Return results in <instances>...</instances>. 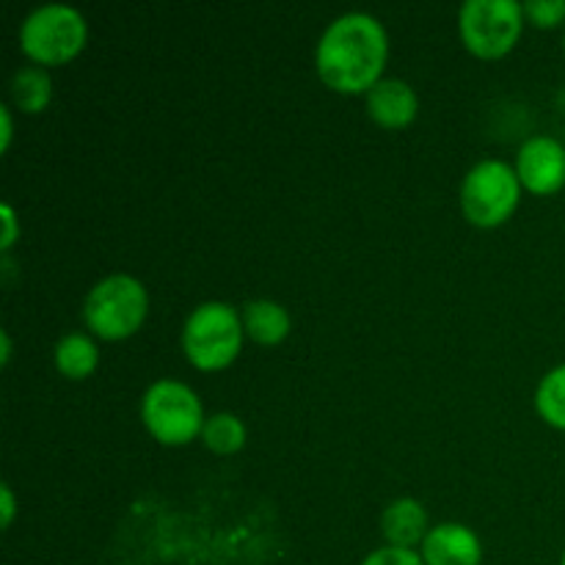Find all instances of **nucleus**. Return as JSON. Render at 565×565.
Here are the masks:
<instances>
[{"label": "nucleus", "mask_w": 565, "mask_h": 565, "mask_svg": "<svg viewBox=\"0 0 565 565\" xmlns=\"http://www.w3.org/2000/svg\"><path fill=\"white\" fill-rule=\"evenodd\" d=\"M362 565H425L423 555L414 550H401V546H381L373 555L364 557Z\"/></svg>", "instance_id": "obj_18"}, {"label": "nucleus", "mask_w": 565, "mask_h": 565, "mask_svg": "<svg viewBox=\"0 0 565 565\" xmlns=\"http://www.w3.org/2000/svg\"><path fill=\"white\" fill-rule=\"evenodd\" d=\"M522 180L505 160H480L461 185L463 215L475 226H500L516 210Z\"/></svg>", "instance_id": "obj_6"}, {"label": "nucleus", "mask_w": 565, "mask_h": 565, "mask_svg": "<svg viewBox=\"0 0 565 565\" xmlns=\"http://www.w3.org/2000/svg\"><path fill=\"white\" fill-rule=\"evenodd\" d=\"M524 17H530V22L539 28H555L565 20V0H527Z\"/></svg>", "instance_id": "obj_17"}, {"label": "nucleus", "mask_w": 565, "mask_h": 565, "mask_svg": "<svg viewBox=\"0 0 565 565\" xmlns=\"http://www.w3.org/2000/svg\"><path fill=\"white\" fill-rule=\"evenodd\" d=\"M88 36V22L75 6L47 3L33 9L20 28V44L36 64H64L75 58Z\"/></svg>", "instance_id": "obj_4"}, {"label": "nucleus", "mask_w": 565, "mask_h": 565, "mask_svg": "<svg viewBox=\"0 0 565 565\" xmlns=\"http://www.w3.org/2000/svg\"><path fill=\"white\" fill-rule=\"evenodd\" d=\"M141 417L154 441L166 447L188 445L204 428L202 401L196 392L180 381H154L141 401Z\"/></svg>", "instance_id": "obj_5"}, {"label": "nucleus", "mask_w": 565, "mask_h": 565, "mask_svg": "<svg viewBox=\"0 0 565 565\" xmlns=\"http://www.w3.org/2000/svg\"><path fill=\"white\" fill-rule=\"evenodd\" d=\"M561 565H565V552H563V557H561Z\"/></svg>", "instance_id": "obj_23"}, {"label": "nucleus", "mask_w": 565, "mask_h": 565, "mask_svg": "<svg viewBox=\"0 0 565 565\" xmlns=\"http://www.w3.org/2000/svg\"><path fill=\"white\" fill-rule=\"evenodd\" d=\"M524 25L519 0H467L458 14L461 39L480 58H500L516 44Z\"/></svg>", "instance_id": "obj_7"}, {"label": "nucleus", "mask_w": 565, "mask_h": 565, "mask_svg": "<svg viewBox=\"0 0 565 565\" xmlns=\"http://www.w3.org/2000/svg\"><path fill=\"white\" fill-rule=\"evenodd\" d=\"M535 408L552 428L565 430V364L541 379L535 390Z\"/></svg>", "instance_id": "obj_16"}, {"label": "nucleus", "mask_w": 565, "mask_h": 565, "mask_svg": "<svg viewBox=\"0 0 565 565\" xmlns=\"http://www.w3.org/2000/svg\"><path fill=\"white\" fill-rule=\"evenodd\" d=\"M243 329L259 345H276L290 334V315L281 303L259 298V301L246 303L243 309Z\"/></svg>", "instance_id": "obj_12"}, {"label": "nucleus", "mask_w": 565, "mask_h": 565, "mask_svg": "<svg viewBox=\"0 0 565 565\" xmlns=\"http://www.w3.org/2000/svg\"><path fill=\"white\" fill-rule=\"evenodd\" d=\"M516 174L533 193L561 191L565 185V147L550 136L530 138L519 149Z\"/></svg>", "instance_id": "obj_8"}, {"label": "nucleus", "mask_w": 565, "mask_h": 565, "mask_svg": "<svg viewBox=\"0 0 565 565\" xmlns=\"http://www.w3.org/2000/svg\"><path fill=\"white\" fill-rule=\"evenodd\" d=\"M381 530H384V539L390 541V546L414 550L430 533L428 513H425V508L417 500L403 497V500L390 502V508L381 516Z\"/></svg>", "instance_id": "obj_11"}, {"label": "nucleus", "mask_w": 565, "mask_h": 565, "mask_svg": "<svg viewBox=\"0 0 565 565\" xmlns=\"http://www.w3.org/2000/svg\"><path fill=\"white\" fill-rule=\"evenodd\" d=\"M0 342H3V353H0V362H9V356H11V337H9V331H0Z\"/></svg>", "instance_id": "obj_22"}, {"label": "nucleus", "mask_w": 565, "mask_h": 565, "mask_svg": "<svg viewBox=\"0 0 565 565\" xmlns=\"http://www.w3.org/2000/svg\"><path fill=\"white\" fill-rule=\"evenodd\" d=\"M11 97H14L17 108L25 114H39L47 108L50 97H53V81H50L44 66H22L11 77Z\"/></svg>", "instance_id": "obj_14"}, {"label": "nucleus", "mask_w": 565, "mask_h": 565, "mask_svg": "<svg viewBox=\"0 0 565 565\" xmlns=\"http://www.w3.org/2000/svg\"><path fill=\"white\" fill-rule=\"evenodd\" d=\"M0 121H3V136H0V147L9 149L11 143V114L6 105H0Z\"/></svg>", "instance_id": "obj_21"}, {"label": "nucleus", "mask_w": 565, "mask_h": 565, "mask_svg": "<svg viewBox=\"0 0 565 565\" xmlns=\"http://www.w3.org/2000/svg\"><path fill=\"white\" fill-rule=\"evenodd\" d=\"M99 362V351L94 345V340L81 331H72V334L61 337L58 345H55V367L66 379H88L94 373Z\"/></svg>", "instance_id": "obj_13"}, {"label": "nucleus", "mask_w": 565, "mask_h": 565, "mask_svg": "<svg viewBox=\"0 0 565 565\" xmlns=\"http://www.w3.org/2000/svg\"><path fill=\"white\" fill-rule=\"evenodd\" d=\"M563 47H565V39H563Z\"/></svg>", "instance_id": "obj_24"}, {"label": "nucleus", "mask_w": 565, "mask_h": 565, "mask_svg": "<svg viewBox=\"0 0 565 565\" xmlns=\"http://www.w3.org/2000/svg\"><path fill=\"white\" fill-rule=\"evenodd\" d=\"M0 213H3V224H6V235H3V243H0V246H3V252H9L11 243H14V237H17V215H14V210H11V204H3V207H0Z\"/></svg>", "instance_id": "obj_19"}, {"label": "nucleus", "mask_w": 565, "mask_h": 565, "mask_svg": "<svg viewBox=\"0 0 565 565\" xmlns=\"http://www.w3.org/2000/svg\"><path fill=\"white\" fill-rule=\"evenodd\" d=\"M425 565H480L483 561V546L480 539L463 524H439L430 527L423 541Z\"/></svg>", "instance_id": "obj_9"}, {"label": "nucleus", "mask_w": 565, "mask_h": 565, "mask_svg": "<svg viewBox=\"0 0 565 565\" xmlns=\"http://www.w3.org/2000/svg\"><path fill=\"white\" fill-rule=\"evenodd\" d=\"M243 318L230 303L207 301L191 312L182 329V348L193 367L221 370L235 362L243 345Z\"/></svg>", "instance_id": "obj_2"}, {"label": "nucleus", "mask_w": 565, "mask_h": 565, "mask_svg": "<svg viewBox=\"0 0 565 565\" xmlns=\"http://www.w3.org/2000/svg\"><path fill=\"white\" fill-rule=\"evenodd\" d=\"M149 298L138 279L127 274L105 276L83 303V320L103 340H125L147 318Z\"/></svg>", "instance_id": "obj_3"}, {"label": "nucleus", "mask_w": 565, "mask_h": 565, "mask_svg": "<svg viewBox=\"0 0 565 565\" xmlns=\"http://www.w3.org/2000/svg\"><path fill=\"white\" fill-rule=\"evenodd\" d=\"M417 110H419L417 92H414L406 81L384 77V81H379L367 92V114L370 119L379 121L381 127L397 130V127L412 125Z\"/></svg>", "instance_id": "obj_10"}, {"label": "nucleus", "mask_w": 565, "mask_h": 565, "mask_svg": "<svg viewBox=\"0 0 565 565\" xmlns=\"http://www.w3.org/2000/svg\"><path fill=\"white\" fill-rule=\"evenodd\" d=\"M390 42L386 31L373 14L351 11L331 22L318 42V72L334 92H370L381 81Z\"/></svg>", "instance_id": "obj_1"}, {"label": "nucleus", "mask_w": 565, "mask_h": 565, "mask_svg": "<svg viewBox=\"0 0 565 565\" xmlns=\"http://www.w3.org/2000/svg\"><path fill=\"white\" fill-rule=\"evenodd\" d=\"M202 441L218 456H232V452L243 450V445H246V425L230 412L213 414L210 419H204Z\"/></svg>", "instance_id": "obj_15"}, {"label": "nucleus", "mask_w": 565, "mask_h": 565, "mask_svg": "<svg viewBox=\"0 0 565 565\" xmlns=\"http://www.w3.org/2000/svg\"><path fill=\"white\" fill-rule=\"evenodd\" d=\"M0 497H3V527H9L11 519H14V494H11V486H0Z\"/></svg>", "instance_id": "obj_20"}]
</instances>
